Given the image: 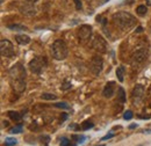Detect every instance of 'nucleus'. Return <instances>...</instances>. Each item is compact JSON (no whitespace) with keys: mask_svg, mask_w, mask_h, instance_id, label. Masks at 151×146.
Masks as SVG:
<instances>
[{"mask_svg":"<svg viewBox=\"0 0 151 146\" xmlns=\"http://www.w3.org/2000/svg\"><path fill=\"white\" fill-rule=\"evenodd\" d=\"M0 54L2 57H6V58H11V57L14 56L15 51H14V47H13L11 41L1 39V42H0Z\"/></svg>","mask_w":151,"mask_h":146,"instance_id":"423d86ee","label":"nucleus"},{"mask_svg":"<svg viewBox=\"0 0 151 146\" xmlns=\"http://www.w3.org/2000/svg\"><path fill=\"white\" fill-rule=\"evenodd\" d=\"M102 69H104V59L100 56H94L91 59V63H90V71H91V73L95 77H99L101 71H102Z\"/></svg>","mask_w":151,"mask_h":146,"instance_id":"39448f33","label":"nucleus"},{"mask_svg":"<svg viewBox=\"0 0 151 146\" xmlns=\"http://www.w3.org/2000/svg\"><path fill=\"white\" fill-rule=\"evenodd\" d=\"M9 132L11 133H20V132H22V125H17V127H14V128H12L9 130Z\"/></svg>","mask_w":151,"mask_h":146,"instance_id":"a878e982","label":"nucleus"},{"mask_svg":"<svg viewBox=\"0 0 151 146\" xmlns=\"http://www.w3.org/2000/svg\"><path fill=\"white\" fill-rule=\"evenodd\" d=\"M47 65H48V62H47L45 57L36 56V57H34V58L29 62V70L32 71V73L41 74V73L45 70Z\"/></svg>","mask_w":151,"mask_h":146,"instance_id":"20e7f679","label":"nucleus"},{"mask_svg":"<svg viewBox=\"0 0 151 146\" xmlns=\"http://www.w3.org/2000/svg\"><path fill=\"white\" fill-rule=\"evenodd\" d=\"M72 139L77 142V144H83V143L85 142L86 137H85L84 135H73V136H72Z\"/></svg>","mask_w":151,"mask_h":146,"instance_id":"aec40b11","label":"nucleus"},{"mask_svg":"<svg viewBox=\"0 0 151 146\" xmlns=\"http://www.w3.org/2000/svg\"><path fill=\"white\" fill-rule=\"evenodd\" d=\"M66 117H68V116H66V114H64V115H63V118H62V120H66Z\"/></svg>","mask_w":151,"mask_h":146,"instance_id":"c9c22d12","label":"nucleus"},{"mask_svg":"<svg viewBox=\"0 0 151 146\" xmlns=\"http://www.w3.org/2000/svg\"><path fill=\"white\" fill-rule=\"evenodd\" d=\"M124 73H126V67L123 65H121V66H119L116 69V77H117V80L120 82H123V80H124Z\"/></svg>","mask_w":151,"mask_h":146,"instance_id":"2eb2a0df","label":"nucleus"},{"mask_svg":"<svg viewBox=\"0 0 151 146\" xmlns=\"http://www.w3.org/2000/svg\"><path fill=\"white\" fill-rule=\"evenodd\" d=\"M8 75H9V82L11 86L13 88V91L17 93H22L26 89V70L23 67L22 64L17 63L14 64L9 71H8Z\"/></svg>","mask_w":151,"mask_h":146,"instance_id":"f257e3e1","label":"nucleus"},{"mask_svg":"<svg viewBox=\"0 0 151 146\" xmlns=\"http://www.w3.org/2000/svg\"><path fill=\"white\" fill-rule=\"evenodd\" d=\"M40 139H41V142L42 143H44V144H49V142H50V137L49 136H41L40 137Z\"/></svg>","mask_w":151,"mask_h":146,"instance_id":"cd10ccee","label":"nucleus"},{"mask_svg":"<svg viewBox=\"0 0 151 146\" xmlns=\"http://www.w3.org/2000/svg\"><path fill=\"white\" fill-rule=\"evenodd\" d=\"M136 127H137L136 124H132V125H130V129H134V128H136Z\"/></svg>","mask_w":151,"mask_h":146,"instance_id":"f704fd0d","label":"nucleus"},{"mask_svg":"<svg viewBox=\"0 0 151 146\" xmlns=\"http://www.w3.org/2000/svg\"><path fill=\"white\" fill-rule=\"evenodd\" d=\"M69 129H70V130H78V129H79V125H77V124H70V125H69Z\"/></svg>","mask_w":151,"mask_h":146,"instance_id":"7c9ffc66","label":"nucleus"},{"mask_svg":"<svg viewBox=\"0 0 151 146\" xmlns=\"http://www.w3.org/2000/svg\"><path fill=\"white\" fill-rule=\"evenodd\" d=\"M92 48L100 54H106L107 52V42L102 36L96 35L92 41Z\"/></svg>","mask_w":151,"mask_h":146,"instance_id":"6e6552de","label":"nucleus"},{"mask_svg":"<svg viewBox=\"0 0 151 146\" xmlns=\"http://www.w3.org/2000/svg\"><path fill=\"white\" fill-rule=\"evenodd\" d=\"M98 146H105V145H98Z\"/></svg>","mask_w":151,"mask_h":146,"instance_id":"4c0bfd02","label":"nucleus"},{"mask_svg":"<svg viewBox=\"0 0 151 146\" xmlns=\"http://www.w3.org/2000/svg\"><path fill=\"white\" fill-rule=\"evenodd\" d=\"M20 12L26 15V16H34L36 13H37V8L35 6V2H32V1H28L26 0L24 2L21 4L20 6Z\"/></svg>","mask_w":151,"mask_h":146,"instance_id":"0eeeda50","label":"nucleus"},{"mask_svg":"<svg viewBox=\"0 0 151 146\" xmlns=\"http://www.w3.org/2000/svg\"><path fill=\"white\" fill-rule=\"evenodd\" d=\"M136 31H137V33H141V31H143V28H142V27H138V28L136 29Z\"/></svg>","mask_w":151,"mask_h":146,"instance_id":"2f4dec72","label":"nucleus"},{"mask_svg":"<svg viewBox=\"0 0 151 146\" xmlns=\"http://www.w3.org/2000/svg\"><path fill=\"white\" fill-rule=\"evenodd\" d=\"M55 107L60 108V109H70V106L66 102H57V103H55Z\"/></svg>","mask_w":151,"mask_h":146,"instance_id":"393cba45","label":"nucleus"},{"mask_svg":"<svg viewBox=\"0 0 151 146\" xmlns=\"http://www.w3.org/2000/svg\"><path fill=\"white\" fill-rule=\"evenodd\" d=\"M94 127V124H93V122H91V121H85V122H83V124H81V129L83 130H90V129H92Z\"/></svg>","mask_w":151,"mask_h":146,"instance_id":"5701e85b","label":"nucleus"},{"mask_svg":"<svg viewBox=\"0 0 151 146\" xmlns=\"http://www.w3.org/2000/svg\"><path fill=\"white\" fill-rule=\"evenodd\" d=\"M113 21L115 26H117L122 30H129L136 24V19L128 12H117L113 14Z\"/></svg>","mask_w":151,"mask_h":146,"instance_id":"f03ea898","label":"nucleus"},{"mask_svg":"<svg viewBox=\"0 0 151 146\" xmlns=\"http://www.w3.org/2000/svg\"><path fill=\"white\" fill-rule=\"evenodd\" d=\"M41 99L48 100V101H52V100H56L57 96L54 95V94H51V93H43V94L41 95Z\"/></svg>","mask_w":151,"mask_h":146,"instance_id":"6ab92c4d","label":"nucleus"},{"mask_svg":"<svg viewBox=\"0 0 151 146\" xmlns=\"http://www.w3.org/2000/svg\"><path fill=\"white\" fill-rule=\"evenodd\" d=\"M8 116L12 121H15V122H20L22 120V115L18 112V111H13V110H9L8 111Z\"/></svg>","mask_w":151,"mask_h":146,"instance_id":"dca6fc26","label":"nucleus"},{"mask_svg":"<svg viewBox=\"0 0 151 146\" xmlns=\"http://www.w3.org/2000/svg\"><path fill=\"white\" fill-rule=\"evenodd\" d=\"M147 56H148V54H147V51L144 49L136 50L132 55V59H130V63H132V67H137L138 65H141L147 59Z\"/></svg>","mask_w":151,"mask_h":146,"instance_id":"1a4fd4ad","label":"nucleus"},{"mask_svg":"<svg viewBox=\"0 0 151 146\" xmlns=\"http://www.w3.org/2000/svg\"><path fill=\"white\" fill-rule=\"evenodd\" d=\"M51 54H52V57H54L56 60H64V59L68 57V55H69L68 45L65 44L64 41H62V39H56V41L52 43Z\"/></svg>","mask_w":151,"mask_h":146,"instance_id":"7ed1b4c3","label":"nucleus"},{"mask_svg":"<svg viewBox=\"0 0 151 146\" xmlns=\"http://www.w3.org/2000/svg\"><path fill=\"white\" fill-rule=\"evenodd\" d=\"M28 1H32V2H36L37 0H28Z\"/></svg>","mask_w":151,"mask_h":146,"instance_id":"e433bc0d","label":"nucleus"},{"mask_svg":"<svg viewBox=\"0 0 151 146\" xmlns=\"http://www.w3.org/2000/svg\"><path fill=\"white\" fill-rule=\"evenodd\" d=\"M145 4L147 6H151V0H145Z\"/></svg>","mask_w":151,"mask_h":146,"instance_id":"473e14b6","label":"nucleus"},{"mask_svg":"<svg viewBox=\"0 0 151 146\" xmlns=\"http://www.w3.org/2000/svg\"><path fill=\"white\" fill-rule=\"evenodd\" d=\"M114 93H115V82H114V81L107 82L106 86H105V88H104V91H102L104 97H106V99H111V97L114 95Z\"/></svg>","mask_w":151,"mask_h":146,"instance_id":"f8f14e48","label":"nucleus"},{"mask_svg":"<svg viewBox=\"0 0 151 146\" xmlns=\"http://www.w3.org/2000/svg\"><path fill=\"white\" fill-rule=\"evenodd\" d=\"M71 87H72L71 81H69V80H64L63 84H62V86H60V89H62V91H68V89H70Z\"/></svg>","mask_w":151,"mask_h":146,"instance_id":"4be33fe9","label":"nucleus"},{"mask_svg":"<svg viewBox=\"0 0 151 146\" xmlns=\"http://www.w3.org/2000/svg\"><path fill=\"white\" fill-rule=\"evenodd\" d=\"M147 12H148V8H147L145 5H139V6L136 8V13H137L139 16H144V15L147 14Z\"/></svg>","mask_w":151,"mask_h":146,"instance_id":"f3484780","label":"nucleus"},{"mask_svg":"<svg viewBox=\"0 0 151 146\" xmlns=\"http://www.w3.org/2000/svg\"><path fill=\"white\" fill-rule=\"evenodd\" d=\"M8 29L11 30H27V27L26 26H22V24H8Z\"/></svg>","mask_w":151,"mask_h":146,"instance_id":"a211bd4d","label":"nucleus"},{"mask_svg":"<svg viewBox=\"0 0 151 146\" xmlns=\"http://www.w3.org/2000/svg\"><path fill=\"white\" fill-rule=\"evenodd\" d=\"M144 92H145V88L143 85H136L134 87V89L132 92V101L134 104H139L142 99H143V95H144Z\"/></svg>","mask_w":151,"mask_h":146,"instance_id":"9b49d317","label":"nucleus"},{"mask_svg":"<svg viewBox=\"0 0 151 146\" xmlns=\"http://www.w3.org/2000/svg\"><path fill=\"white\" fill-rule=\"evenodd\" d=\"M59 145H60V146H76V144H72L70 139H68V138L63 137V138L60 139V143H59Z\"/></svg>","mask_w":151,"mask_h":146,"instance_id":"b1692460","label":"nucleus"},{"mask_svg":"<svg viewBox=\"0 0 151 146\" xmlns=\"http://www.w3.org/2000/svg\"><path fill=\"white\" fill-rule=\"evenodd\" d=\"M77 35H78V38L81 43H85L86 41H88L91 38V35H92V27L88 26V24H83L80 26V28L78 29L77 31Z\"/></svg>","mask_w":151,"mask_h":146,"instance_id":"9d476101","label":"nucleus"},{"mask_svg":"<svg viewBox=\"0 0 151 146\" xmlns=\"http://www.w3.org/2000/svg\"><path fill=\"white\" fill-rule=\"evenodd\" d=\"M15 41L19 44H21V45H26V44L30 43V37L27 36V35H17L15 36Z\"/></svg>","mask_w":151,"mask_h":146,"instance_id":"4468645a","label":"nucleus"},{"mask_svg":"<svg viewBox=\"0 0 151 146\" xmlns=\"http://www.w3.org/2000/svg\"><path fill=\"white\" fill-rule=\"evenodd\" d=\"M17 144H18V140L15 138H12V137L6 138V140H5V145L6 146H14Z\"/></svg>","mask_w":151,"mask_h":146,"instance_id":"412c9836","label":"nucleus"},{"mask_svg":"<svg viewBox=\"0 0 151 146\" xmlns=\"http://www.w3.org/2000/svg\"><path fill=\"white\" fill-rule=\"evenodd\" d=\"M108 0H101V2H100V5H104V4H106Z\"/></svg>","mask_w":151,"mask_h":146,"instance_id":"72a5a7b5","label":"nucleus"},{"mask_svg":"<svg viewBox=\"0 0 151 146\" xmlns=\"http://www.w3.org/2000/svg\"><path fill=\"white\" fill-rule=\"evenodd\" d=\"M116 103H120L121 106L126 103V92L122 87H119L117 89V100H116Z\"/></svg>","mask_w":151,"mask_h":146,"instance_id":"ddd939ff","label":"nucleus"},{"mask_svg":"<svg viewBox=\"0 0 151 146\" xmlns=\"http://www.w3.org/2000/svg\"><path fill=\"white\" fill-rule=\"evenodd\" d=\"M75 1V5H76V8L78 11H80L83 8V5H81V0H73Z\"/></svg>","mask_w":151,"mask_h":146,"instance_id":"c85d7f7f","label":"nucleus"},{"mask_svg":"<svg viewBox=\"0 0 151 146\" xmlns=\"http://www.w3.org/2000/svg\"><path fill=\"white\" fill-rule=\"evenodd\" d=\"M113 137H114V133H109V135H106L105 137H102L101 140H107V139H111V138H113Z\"/></svg>","mask_w":151,"mask_h":146,"instance_id":"c756f323","label":"nucleus"},{"mask_svg":"<svg viewBox=\"0 0 151 146\" xmlns=\"http://www.w3.org/2000/svg\"><path fill=\"white\" fill-rule=\"evenodd\" d=\"M132 116H134V114H132V110H127L124 114H123V118L124 120H127V121H129V120H132Z\"/></svg>","mask_w":151,"mask_h":146,"instance_id":"bb28decb","label":"nucleus"}]
</instances>
